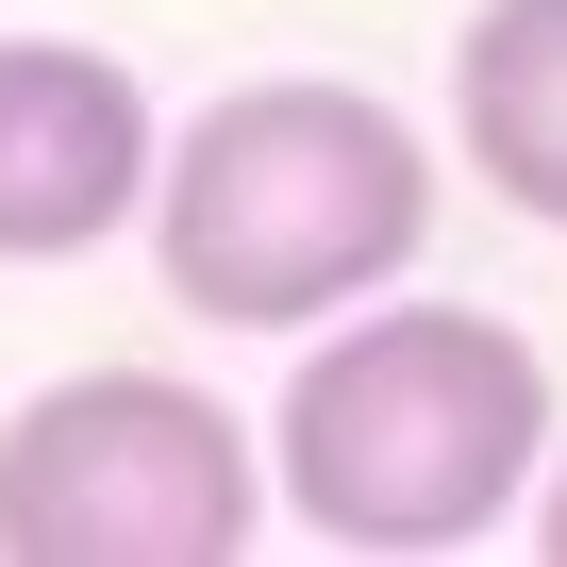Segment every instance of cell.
Listing matches in <instances>:
<instances>
[{
	"instance_id": "1",
	"label": "cell",
	"mask_w": 567,
	"mask_h": 567,
	"mask_svg": "<svg viewBox=\"0 0 567 567\" xmlns=\"http://www.w3.org/2000/svg\"><path fill=\"white\" fill-rule=\"evenodd\" d=\"M434 234V151L368 84H217L151 167V267L200 334H318Z\"/></svg>"
},
{
	"instance_id": "2",
	"label": "cell",
	"mask_w": 567,
	"mask_h": 567,
	"mask_svg": "<svg viewBox=\"0 0 567 567\" xmlns=\"http://www.w3.org/2000/svg\"><path fill=\"white\" fill-rule=\"evenodd\" d=\"M550 467V368L484 301H384L301 351L267 417V484L334 550H467Z\"/></svg>"
},
{
	"instance_id": "3",
	"label": "cell",
	"mask_w": 567,
	"mask_h": 567,
	"mask_svg": "<svg viewBox=\"0 0 567 567\" xmlns=\"http://www.w3.org/2000/svg\"><path fill=\"white\" fill-rule=\"evenodd\" d=\"M267 451L184 368H68L0 417V550L18 567H234Z\"/></svg>"
},
{
	"instance_id": "4",
	"label": "cell",
	"mask_w": 567,
	"mask_h": 567,
	"mask_svg": "<svg viewBox=\"0 0 567 567\" xmlns=\"http://www.w3.org/2000/svg\"><path fill=\"white\" fill-rule=\"evenodd\" d=\"M151 84L68 34H0V267H68L151 217Z\"/></svg>"
},
{
	"instance_id": "5",
	"label": "cell",
	"mask_w": 567,
	"mask_h": 567,
	"mask_svg": "<svg viewBox=\"0 0 567 567\" xmlns=\"http://www.w3.org/2000/svg\"><path fill=\"white\" fill-rule=\"evenodd\" d=\"M451 151L484 167V200L567 234V0H484L451 34Z\"/></svg>"
},
{
	"instance_id": "6",
	"label": "cell",
	"mask_w": 567,
	"mask_h": 567,
	"mask_svg": "<svg viewBox=\"0 0 567 567\" xmlns=\"http://www.w3.org/2000/svg\"><path fill=\"white\" fill-rule=\"evenodd\" d=\"M534 550H550V567H567V451H550V467H534Z\"/></svg>"
}]
</instances>
